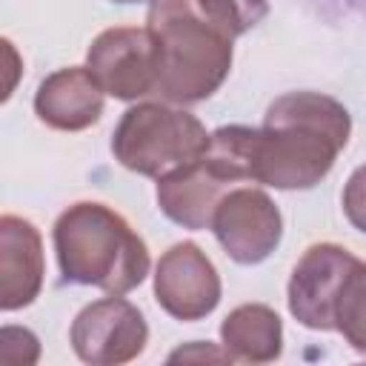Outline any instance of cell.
<instances>
[{"label": "cell", "instance_id": "6da1fadb", "mask_svg": "<svg viewBox=\"0 0 366 366\" xmlns=\"http://www.w3.org/2000/svg\"><path fill=\"white\" fill-rule=\"evenodd\" d=\"M352 120L343 103L320 92L280 94L254 137V183L274 189H312L349 143Z\"/></svg>", "mask_w": 366, "mask_h": 366}, {"label": "cell", "instance_id": "7a4b0ae2", "mask_svg": "<svg viewBox=\"0 0 366 366\" xmlns=\"http://www.w3.org/2000/svg\"><path fill=\"white\" fill-rule=\"evenodd\" d=\"M54 252L69 283L126 295L149 274L143 237L103 203H74L54 223Z\"/></svg>", "mask_w": 366, "mask_h": 366}, {"label": "cell", "instance_id": "3957f363", "mask_svg": "<svg viewBox=\"0 0 366 366\" xmlns=\"http://www.w3.org/2000/svg\"><path fill=\"white\" fill-rule=\"evenodd\" d=\"M146 26L157 43L154 94L163 103H200L223 86L232 69V37L194 14L189 0H152Z\"/></svg>", "mask_w": 366, "mask_h": 366}, {"label": "cell", "instance_id": "277c9868", "mask_svg": "<svg viewBox=\"0 0 366 366\" xmlns=\"http://www.w3.org/2000/svg\"><path fill=\"white\" fill-rule=\"evenodd\" d=\"M254 137L257 129L249 126L212 132L194 160L157 180L160 212L183 229H212L217 203L240 180H254Z\"/></svg>", "mask_w": 366, "mask_h": 366}, {"label": "cell", "instance_id": "5b68a950", "mask_svg": "<svg viewBox=\"0 0 366 366\" xmlns=\"http://www.w3.org/2000/svg\"><path fill=\"white\" fill-rule=\"evenodd\" d=\"M209 137L192 112L174 103H140L123 112L112 134V152L129 172L160 180L194 160L209 146Z\"/></svg>", "mask_w": 366, "mask_h": 366}, {"label": "cell", "instance_id": "8992f818", "mask_svg": "<svg viewBox=\"0 0 366 366\" xmlns=\"http://www.w3.org/2000/svg\"><path fill=\"white\" fill-rule=\"evenodd\" d=\"M86 69L97 86L117 100H137L157 92V43L154 34L134 26L100 31L86 54Z\"/></svg>", "mask_w": 366, "mask_h": 366}, {"label": "cell", "instance_id": "52a82bcc", "mask_svg": "<svg viewBox=\"0 0 366 366\" xmlns=\"http://www.w3.org/2000/svg\"><path fill=\"white\" fill-rule=\"evenodd\" d=\"M71 349L83 363L117 366L134 360L149 340L143 312L120 295L83 306L71 323Z\"/></svg>", "mask_w": 366, "mask_h": 366}, {"label": "cell", "instance_id": "ba28073f", "mask_svg": "<svg viewBox=\"0 0 366 366\" xmlns=\"http://www.w3.org/2000/svg\"><path fill=\"white\" fill-rule=\"evenodd\" d=\"M357 263L360 260L337 243L309 246L289 277V312L297 323L315 332H332L343 286Z\"/></svg>", "mask_w": 366, "mask_h": 366}, {"label": "cell", "instance_id": "9c48e42d", "mask_svg": "<svg viewBox=\"0 0 366 366\" xmlns=\"http://www.w3.org/2000/svg\"><path fill=\"white\" fill-rule=\"evenodd\" d=\"M212 232L234 263L254 266L277 249L283 237V217L266 192L240 186L217 203Z\"/></svg>", "mask_w": 366, "mask_h": 366}, {"label": "cell", "instance_id": "30bf717a", "mask_svg": "<svg viewBox=\"0 0 366 366\" xmlns=\"http://www.w3.org/2000/svg\"><path fill=\"white\" fill-rule=\"evenodd\" d=\"M154 297L177 320H200L220 303V277L197 243H174L154 269Z\"/></svg>", "mask_w": 366, "mask_h": 366}, {"label": "cell", "instance_id": "8fae6325", "mask_svg": "<svg viewBox=\"0 0 366 366\" xmlns=\"http://www.w3.org/2000/svg\"><path fill=\"white\" fill-rule=\"evenodd\" d=\"M43 286V243L40 232L17 217H0V309L14 312L29 306Z\"/></svg>", "mask_w": 366, "mask_h": 366}, {"label": "cell", "instance_id": "7c38bea8", "mask_svg": "<svg viewBox=\"0 0 366 366\" xmlns=\"http://www.w3.org/2000/svg\"><path fill=\"white\" fill-rule=\"evenodd\" d=\"M103 89L83 66L57 69L49 74L34 94L37 117L60 132H83L103 114Z\"/></svg>", "mask_w": 366, "mask_h": 366}, {"label": "cell", "instance_id": "4fadbf2b", "mask_svg": "<svg viewBox=\"0 0 366 366\" xmlns=\"http://www.w3.org/2000/svg\"><path fill=\"white\" fill-rule=\"evenodd\" d=\"M220 337L232 357L246 363H269L280 357L283 323L274 309L263 303H243L226 315Z\"/></svg>", "mask_w": 366, "mask_h": 366}, {"label": "cell", "instance_id": "5bb4252c", "mask_svg": "<svg viewBox=\"0 0 366 366\" xmlns=\"http://www.w3.org/2000/svg\"><path fill=\"white\" fill-rule=\"evenodd\" d=\"M189 6L232 40L254 29L269 11L266 0H189Z\"/></svg>", "mask_w": 366, "mask_h": 366}, {"label": "cell", "instance_id": "9a60e30c", "mask_svg": "<svg viewBox=\"0 0 366 366\" xmlns=\"http://www.w3.org/2000/svg\"><path fill=\"white\" fill-rule=\"evenodd\" d=\"M335 329L346 337L355 352L366 355V263H357V269L343 286Z\"/></svg>", "mask_w": 366, "mask_h": 366}, {"label": "cell", "instance_id": "2e32d148", "mask_svg": "<svg viewBox=\"0 0 366 366\" xmlns=\"http://www.w3.org/2000/svg\"><path fill=\"white\" fill-rule=\"evenodd\" d=\"M343 214L355 229L366 232V163L357 166L343 186Z\"/></svg>", "mask_w": 366, "mask_h": 366}, {"label": "cell", "instance_id": "e0dca14e", "mask_svg": "<svg viewBox=\"0 0 366 366\" xmlns=\"http://www.w3.org/2000/svg\"><path fill=\"white\" fill-rule=\"evenodd\" d=\"M203 357H212V360H232L229 352H217V349H209V346H203V343H194V346H189V349H177V352H172L169 360H203Z\"/></svg>", "mask_w": 366, "mask_h": 366}, {"label": "cell", "instance_id": "ac0fdd59", "mask_svg": "<svg viewBox=\"0 0 366 366\" xmlns=\"http://www.w3.org/2000/svg\"><path fill=\"white\" fill-rule=\"evenodd\" d=\"M114 3H143V0H114Z\"/></svg>", "mask_w": 366, "mask_h": 366}]
</instances>
